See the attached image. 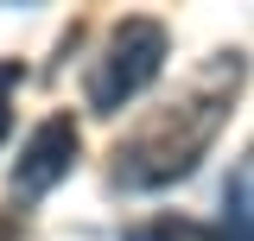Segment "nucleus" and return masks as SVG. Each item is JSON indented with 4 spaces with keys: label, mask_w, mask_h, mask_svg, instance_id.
<instances>
[{
    "label": "nucleus",
    "mask_w": 254,
    "mask_h": 241,
    "mask_svg": "<svg viewBox=\"0 0 254 241\" xmlns=\"http://www.w3.org/2000/svg\"><path fill=\"white\" fill-rule=\"evenodd\" d=\"M235 83H242V58L229 51V58H216L178 102L153 108V115L121 140V152H115V178H121L127 190H165V184L190 178L197 159L210 152V140L222 133V120H229Z\"/></svg>",
    "instance_id": "1"
},
{
    "label": "nucleus",
    "mask_w": 254,
    "mask_h": 241,
    "mask_svg": "<svg viewBox=\"0 0 254 241\" xmlns=\"http://www.w3.org/2000/svg\"><path fill=\"white\" fill-rule=\"evenodd\" d=\"M165 51H172V32L159 26V19H146V13L121 19V26L108 32L95 70H89V108L95 115H121L127 102L165 70Z\"/></svg>",
    "instance_id": "2"
},
{
    "label": "nucleus",
    "mask_w": 254,
    "mask_h": 241,
    "mask_svg": "<svg viewBox=\"0 0 254 241\" xmlns=\"http://www.w3.org/2000/svg\"><path fill=\"white\" fill-rule=\"evenodd\" d=\"M76 152H83V133H76V120H70V115L38 120L32 140H26V152H19V165H13V190H19V197H45L51 184L70 178Z\"/></svg>",
    "instance_id": "3"
},
{
    "label": "nucleus",
    "mask_w": 254,
    "mask_h": 241,
    "mask_svg": "<svg viewBox=\"0 0 254 241\" xmlns=\"http://www.w3.org/2000/svg\"><path fill=\"white\" fill-rule=\"evenodd\" d=\"M121 241H216V235H210V229H197V222H178V216H159V222L127 229Z\"/></svg>",
    "instance_id": "4"
},
{
    "label": "nucleus",
    "mask_w": 254,
    "mask_h": 241,
    "mask_svg": "<svg viewBox=\"0 0 254 241\" xmlns=\"http://www.w3.org/2000/svg\"><path fill=\"white\" fill-rule=\"evenodd\" d=\"M229 241H248V172L242 165L229 178Z\"/></svg>",
    "instance_id": "5"
},
{
    "label": "nucleus",
    "mask_w": 254,
    "mask_h": 241,
    "mask_svg": "<svg viewBox=\"0 0 254 241\" xmlns=\"http://www.w3.org/2000/svg\"><path fill=\"white\" fill-rule=\"evenodd\" d=\"M6 133H13V108L0 102V140H6Z\"/></svg>",
    "instance_id": "6"
}]
</instances>
